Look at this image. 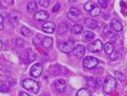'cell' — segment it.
I'll use <instances>...</instances> for the list:
<instances>
[{
    "instance_id": "2",
    "label": "cell",
    "mask_w": 127,
    "mask_h": 96,
    "mask_svg": "<svg viewBox=\"0 0 127 96\" xmlns=\"http://www.w3.org/2000/svg\"><path fill=\"white\" fill-rule=\"evenodd\" d=\"M23 87L25 88L26 90H28L30 92H32V93H38L39 91V84L37 82H35V80H32V79H25V80L23 81Z\"/></svg>"
},
{
    "instance_id": "27",
    "label": "cell",
    "mask_w": 127,
    "mask_h": 96,
    "mask_svg": "<svg viewBox=\"0 0 127 96\" xmlns=\"http://www.w3.org/2000/svg\"><path fill=\"white\" fill-rule=\"evenodd\" d=\"M39 3L43 7H48L50 4V1L49 0H39Z\"/></svg>"
},
{
    "instance_id": "35",
    "label": "cell",
    "mask_w": 127,
    "mask_h": 96,
    "mask_svg": "<svg viewBox=\"0 0 127 96\" xmlns=\"http://www.w3.org/2000/svg\"><path fill=\"white\" fill-rule=\"evenodd\" d=\"M94 84L96 85V87H100V85H101V80L99 78H96L94 80Z\"/></svg>"
},
{
    "instance_id": "12",
    "label": "cell",
    "mask_w": 127,
    "mask_h": 96,
    "mask_svg": "<svg viewBox=\"0 0 127 96\" xmlns=\"http://www.w3.org/2000/svg\"><path fill=\"white\" fill-rule=\"evenodd\" d=\"M48 17H49L48 13L45 11H38L34 15V19L38 21H45L48 19Z\"/></svg>"
},
{
    "instance_id": "15",
    "label": "cell",
    "mask_w": 127,
    "mask_h": 96,
    "mask_svg": "<svg viewBox=\"0 0 127 96\" xmlns=\"http://www.w3.org/2000/svg\"><path fill=\"white\" fill-rule=\"evenodd\" d=\"M85 24L89 28H91V29H95L96 28V22L93 19H89V18H87L85 19Z\"/></svg>"
},
{
    "instance_id": "4",
    "label": "cell",
    "mask_w": 127,
    "mask_h": 96,
    "mask_svg": "<svg viewBox=\"0 0 127 96\" xmlns=\"http://www.w3.org/2000/svg\"><path fill=\"white\" fill-rule=\"evenodd\" d=\"M58 48H60V50L65 53H69L73 51L74 45L72 41H60L58 43Z\"/></svg>"
},
{
    "instance_id": "13",
    "label": "cell",
    "mask_w": 127,
    "mask_h": 96,
    "mask_svg": "<svg viewBox=\"0 0 127 96\" xmlns=\"http://www.w3.org/2000/svg\"><path fill=\"white\" fill-rule=\"evenodd\" d=\"M94 37H95V35L93 32L90 31H85L83 32V35H82V41L87 43L89 41H91Z\"/></svg>"
},
{
    "instance_id": "38",
    "label": "cell",
    "mask_w": 127,
    "mask_h": 96,
    "mask_svg": "<svg viewBox=\"0 0 127 96\" xmlns=\"http://www.w3.org/2000/svg\"><path fill=\"white\" fill-rule=\"evenodd\" d=\"M0 4H1V2H0Z\"/></svg>"
},
{
    "instance_id": "10",
    "label": "cell",
    "mask_w": 127,
    "mask_h": 96,
    "mask_svg": "<svg viewBox=\"0 0 127 96\" xmlns=\"http://www.w3.org/2000/svg\"><path fill=\"white\" fill-rule=\"evenodd\" d=\"M85 47L81 45H76L73 48V53L77 58H81L85 55Z\"/></svg>"
},
{
    "instance_id": "22",
    "label": "cell",
    "mask_w": 127,
    "mask_h": 96,
    "mask_svg": "<svg viewBox=\"0 0 127 96\" xmlns=\"http://www.w3.org/2000/svg\"><path fill=\"white\" fill-rule=\"evenodd\" d=\"M83 31V27L80 24H75L72 28V32L74 34H80Z\"/></svg>"
},
{
    "instance_id": "7",
    "label": "cell",
    "mask_w": 127,
    "mask_h": 96,
    "mask_svg": "<svg viewBox=\"0 0 127 96\" xmlns=\"http://www.w3.org/2000/svg\"><path fill=\"white\" fill-rule=\"evenodd\" d=\"M68 17L70 19V20L73 22H76L80 19L81 17V11L80 10L76 7H71L70 11L68 13Z\"/></svg>"
},
{
    "instance_id": "19",
    "label": "cell",
    "mask_w": 127,
    "mask_h": 96,
    "mask_svg": "<svg viewBox=\"0 0 127 96\" xmlns=\"http://www.w3.org/2000/svg\"><path fill=\"white\" fill-rule=\"evenodd\" d=\"M27 9L29 12H33L37 10V3L34 1L29 2L28 3V6H27Z\"/></svg>"
},
{
    "instance_id": "21",
    "label": "cell",
    "mask_w": 127,
    "mask_h": 96,
    "mask_svg": "<svg viewBox=\"0 0 127 96\" xmlns=\"http://www.w3.org/2000/svg\"><path fill=\"white\" fill-rule=\"evenodd\" d=\"M115 78L117 80H118L119 82H124L126 81V76L124 74H122V73L119 72V71H115Z\"/></svg>"
},
{
    "instance_id": "24",
    "label": "cell",
    "mask_w": 127,
    "mask_h": 96,
    "mask_svg": "<svg viewBox=\"0 0 127 96\" xmlns=\"http://www.w3.org/2000/svg\"><path fill=\"white\" fill-rule=\"evenodd\" d=\"M76 96H90V92L86 88H82L77 91Z\"/></svg>"
},
{
    "instance_id": "36",
    "label": "cell",
    "mask_w": 127,
    "mask_h": 96,
    "mask_svg": "<svg viewBox=\"0 0 127 96\" xmlns=\"http://www.w3.org/2000/svg\"><path fill=\"white\" fill-rule=\"evenodd\" d=\"M19 96H29V95L28 93H25V92H21L19 94Z\"/></svg>"
},
{
    "instance_id": "25",
    "label": "cell",
    "mask_w": 127,
    "mask_h": 96,
    "mask_svg": "<svg viewBox=\"0 0 127 96\" xmlns=\"http://www.w3.org/2000/svg\"><path fill=\"white\" fill-rule=\"evenodd\" d=\"M100 13H101V9H100L99 6H96L95 7H93V9L89 12V14L91 16H93V17H96V16H98L100 15Z\"/></svg>"
},
{
    "instance_id": "20",
    "label": "cell",
    "mask_w": 127,
    "mask_h": 96,
    "mask_svg": "<svg viewBox=\"0 0 127 96\" xmlns=\"http://www.w3.org/2000/svg\"><path fill=\"white\" fill-rule=\"evenodd\" d=\"M104 48H105V51L106 53L110 55V54H111L112 52H113V49H114V47H113V44H111V43L108 42V43H106V44H105Z\"/></svg>"
},
{
    "instance_id": "14",
    "label": "cell",
    "mask_w": 127,
    "mask_h": 96,
    "mask_svg": "<svg viewBox=\"0 0 127 96\" xmlns=\"http://www.w3.org/2000/svg\"><path fill=\"white\" fill-rule=\"evenodd\" d=\"M111 26L113 30H115L116 32H121L123 29V26L121 24V22L116 19H113L111 20Z\"/></svg>"
},
{
    "instance_id": "23",
    "label": "cell",
    "mask_w": 127,
    "mask_h": 96,
    "mask_svg": "<svg viewBox=\"0 0 127 96\" xmlns=\"http://www.w3.org/2000/svg\"><path fill=\"white\" fill-rule=\"evenodd\" d=\"M96 5L95 4V2H87L85 6H84V8L86 11H89L90 12L92 11V10L93 9V7H95Z\"/></svg>"
},
{
    "instance_id": "26",
    "label": "cell",
    "mask_w": 127,
    "mask_h": 96,
    "mask_svg": "<svg viewBox=\"0 0 127 96\" xmlns=\"http://www.w3.org/2000/svg\"><path fill=\"white\" fill-rule=\"evenodd\" d=\"M21 33H22V35H23L24 36H27V37H28V36H31L32 32L30 31V29H29V28H26V27H23V28H22V29H21Z\"/></svg>"
},
{
    "instance_id": "3",
    "label": "cell",
    "mask_w": 127,
    "mask_h": 96,
    "mask_svg": "<svg viewBox=\"0 0 127 96\" xmlns=\"http://www.w3.org/2000/svg\"><path fill=\"white\" fill-rule=\"evenodd\" d=\"M98 63H99V61L97 59L96 57H90V56L86 57L84 60H83V66L89 69H93L96 68V66L98 65Z\"/></svg>"
},
{
    "instance_id": "1",
    "label": "cell",
    "mask_w": 127,
    "mask_h": 96,
    "mask_svg": "<svg viewBox=\"0 0 127 96\" xmlns=\"http://www.w3.org/2000/svg\"><path fill=\"white\" fill-rule=\"evenodd\" d=\"M103 91L106 94H112L117 87V80L113 76L109 75L103 83Z\"/></svg>"
},
{
    "instance_id": "28",
    "label": "cell",
    "mask_w": 127,
    "mask_h": 96,
    "mask_svg": "<svg viewBox=\"0 0 127 96\" xmlns=\"http://www.w3.org/2000/svg\"><path fill=\"white\" fill-rule=\"evenodd\" d=\"M98 2H99L100 6H101L102 8H104V9H105V8L107 7V6H108V2H109V1H108V0H99Z\"/></svg>"
},
{
    "instance_id": "29",
    "label": "cell",
    "mask_w": 127,
    "mask_h": 96,
    "mask_svg": "<svg viewBox=\"0 0 127 96\" xmlns=\"http://www.w3.org/2000/svg\"><path fill=\"white\" fill-rule=\"evenodd\" d=\"M8 91L9 88L6 84H2L0 86V92H7Z\"/></svg>"
},
{
    "instance_id": "5",
    "label": "cell",
    "mask_w": 127,
    "mask_h": 96,
    "mask_svg": "<svg viewBox=\"0 0 127 96\" xmlns=\"http://www.w3.org/2000/svg\"><path fill=\"white\" fill-rule=\"evenodd\" d=\"M21 18V13L18 11H11L9 13V21L10 24L14 27H16L19 24V19Z\"/></svg>"
},
{
    "instance_id": "31",
    "label": "cell",
    "mask_w": 127,
    "mask_h": 96,
    "mask_svg": "<svg viewBox=\"0 0 127 96\" xmlns=\"http://www.w3.org/2000/svg\"><path fill=\"white\" fill-rule=\"evenodd\" d=\"M104 33L106 36H109V34H110V36H111L113 34V33L111 32V31H110L109 27H108V26H106V27H105V30H104Z\"/></svg>"
},
{
    "instance_id": "11",
    "label": "cell",
    "mask_w": 127,
    "mask_h": 96,
    "mask_svg": "<svg viewBox=\"0 0 127 96\" xmlns=\"http://www.w3.org/2000/svg\"><path fill=\"white\" fill-rule=\"evenodd\" d=\"M43 31L46 33H53L56 30V25L52 22H46L42 26Z\"/></svg>"
},
{
    "instance_id": "9",
    "label": "cell",
    "mask_w": 127,
    "mask_h": 96,
    "mask_svg": "<svg viewBox=\"0 0 127 96\" xmlns=\"http://www.w3.org/2000/svg\"><path fill=\"white\" fill-rule=\"evenodd\" d=\"M55 87L59 92L64 93V92L66 91L67 84L64 80H63V79H58V80H56L55 82Z\"/></svg>"
},
{
    "instance_id": "30",
    "label": "cell",
    "mask_w": 127,
    "mask_h": 96,
    "mask_svg": "<svg viewBox=\"0 0 127 96\" xmlns=\"http://www.w3.org/2000/svg\"><path fill=\"white\" fill-rule=\"evenodd\" d=\"M118 53L117 52H114L113 51L111 54H110V59H111L112 61H115V60H117L118 59Z\"/></svg>"
},
{
    "instance_id": "37",
    "label": "cell",
    "mask_w": 127,
    "mask_h": 96,
    "mask_svg": "<svg viewBox=\"0 0 127 96\" xmlns=\"http://www.w3.org/2000/svg\"><path fill=\"white\" fill-rule=\"evenodd\" d=\"M1 49H2V41L0 40V51H1Z\"/></svg>"
},
{
    "instance_id": "8",
    "label": "cell",
    "mask_w": 127,
    "mask_h": 96,
    "mask_svg": "<svg viewBox=\"0 0 127 96\" xmlns=\"http://www.w3.org/2000/svg\"><path fill=\"white\" fill-rule=\"evenodd\" d=\"M42 71H43L42 65L40 63H36L32 66L30 73H31V75L32 77L36 78V77H39V76L42 74Z\"/></svg>"
},
{
    "instance_id": "17",
    "label": "cell",
    "mask_w": 127,
    "mask_h": 96,
    "mask_svg": "<svg viewBox=\"0 0 127 96\" xmlns=\"http://www.w3.org/2000/svg\"><path fill=\"white\" fill-rule=\"evenodd\" d=\"M68 31V26L64 23H61V24L59 25V27L57 28V32L59 35H63Z\"/></svg>"
},
{
    "instance_id": "33",
    "label": "cell",
    "mask_w": 127,
    "mask_h": 96,
    "mask_svg": "<svg viewBox=\"0 0 127 96\" xmlns=\"http://www.w3.org/2000/svg\"><path fill=\"white\" fill-rule=\"evenodd\" d=\"M4 28V25H3V18L2 16L0 15V30H3Z\"/></svg>"
},
{
    "instance_id": "6",
    "label": "cell",
    "mask_w": 127,
    "mask_h": 96,
    "mask_svg": "<svg viewBox=\"0 0 127 96\" xmlns=\"http://www.w3.org/2000/svg\"><path fill=\"white\" fill-rule=\"evenodd\" d=\"M87 48H88V50L91 52H100V51H101L103 48V43L101 41H100V40H96V41L90 43Z\"/></svg>"
},
{
    "instance_id": "16",
    "label": "cell",
    "mask_w": 127,
    "mask_h": 96,
    "mask_svg": "<svg viewBox=\"0 0 127 96\" xmlns=\"http://www.w3.org/2000/svg\"><path fill=\"white\" fill-rule=\"evenodd\" d=\"M52 43H53V40L51 37H48V36H47V37H45L44 39H43L42 45L43 46V48H49L52 47Z\"/></svg>"
},
{
    "instance_id": "34",
    "label": "cell",
    "mask_w": 127,
    "mask_h": 96,
    "mask_svg": "<svg viewBox=\"0 0 127 96\" xmlns=\"http://www.w3.org/2000/svg\"><path fill=\"white\" fill-rule=\"evenodd\" d=\"M59 8H60V4H59V3H56L55 6H53V8H52V11L53 12L57 11L58 10H59Z\"/></svg>"
},
{
    "instance_id": "32",
    "label": "cell",
    "mask_w": 127,
    "mask_h": 96,
    "mask_svg": "<svg viewBox=\"0 0 127 96\" xmlns=\"http://www.w3.org/2000/svg\"><path fill=\"white\" fill-rule=\"evenodd\" d=\"M16 43H17V46H19V47H21V46H23V44H24V42H23V40L21 39V38H18Z\"/></svg>"
},
{
    "instance_id": "18",
    "label": "cell",
    "mask_w": 127,
    "mask_h": 96,
    "mask_svg": "<svg viewBox=\"0 0 127 96\" xmlns=\"http://www.w3.org/2000/svg\"><path fill=\"white\" fill-rule=\"evenodd\" d=\"M27 57H28V62H32L35 60L36 55L32 49H28V50H27Z\"/></svg>"
}]
</instances>
